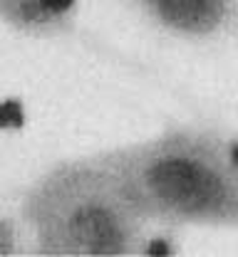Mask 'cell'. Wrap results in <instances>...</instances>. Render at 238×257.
<instances>
[{
  "instance_id": "277c9868",
  "label": "cell",
  "mask_w": 238,
  "mask_h": 257,
  "mask_svg": "<svg viewBox=\"0 0 238 257\" xmlns=\"http://www.w3.org/2000/svg\"><path fill=\"white\" fill-rule=\"evenodd\" d=\"M82 0H0V23L35 40L65 37L77 28Z\"/></svg>"
},
{
  "instance_id": "3957f363",
  "label": "cell",
  "mask_w": 238,
  "mask_h": 257,
  "mask_svg": "<svg viewBox=\"0 0 238 257\" xmlns=\"http://www.w3.org/2000/svg\"><path fill=\"white\" fill-rule=\"evenodd\" d=\"M171 40L208 45L238 40V0H114Z\"/></svg>"
},
{
  "instance_id": "5b68a950",
  "label": "cell",
  "mask_w": 238,
  "mask_h": 257,
  "mask_svg": "<svg viewBox=\"0 0 238 257\" xmlns=\"http://www.w3.org/2000/svg\"><path fill=\"white\" fill-rule=\"evenodd\" d=\"M23 240H28L23 220H18L8 213H0V257L23 252L25 250Z\"/></svg>"
},
{
  "instance_id": "6da1fadb",
  "label": "cell",
  "mask_w": 238,
  "mask_h": 257,
  "mask_svg": "<svg viewBox=\"0 0 238 257\" xmlns=\"http://www.w3.org/2000/svg\"><path fill=\"white\" fill-rule=\"evenodd\" d=\"M104 154L151 225L238 232V171L226 156L221 131L169 124Z\"/></svg>"
},
{
  "instance_id": "8992f818",
  "label": "cell",
  "mask_w": 238,
  "mask_h": 257,
  "mask_svg": "<svg viewBox=\"0 0 238 257\" xmlns=\"http://www.w3.org/2000/svg\"><path fill=\"white\" fill-rule=\"evenodd\" d=\"M223 149L231 166L238 171V134H223Z\"/></svg>"
},
{
  "instance_id": "7a4b0ae2",
  "label": "cell",
  "mask_w": 238,
  "mask_h": 257,
  "mask_svg": "<svg viewBox=\"0 0 238 257\" xmlns=\"http://www.w3.org/2000/svg\"><path fill=\"white\" fill-rule=\"evenodd\" d=\"M20 220L28 250L55 257L144 255L154 227L104 151L47 166L23 193Z\"/></svg>"
}]
</instances>
